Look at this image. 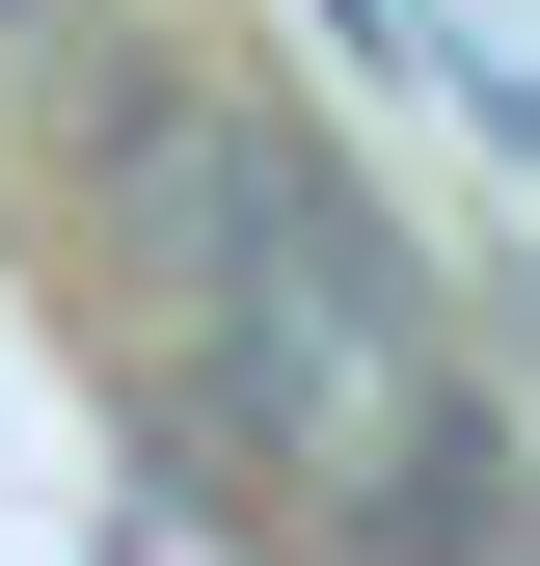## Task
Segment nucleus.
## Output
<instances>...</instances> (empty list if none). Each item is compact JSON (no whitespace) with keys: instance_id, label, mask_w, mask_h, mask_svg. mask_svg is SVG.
Listing matches in <instances>:
<instances>
[{"instance_id":"f257e3e1","label":"nucleus","mask_w":540,"mask_h":566,"mask_svg":"<svg viewBox=\"0 0 540 566\" xmlns=\"http://www.w3.org/2000/svg\"><path fill=\"white\" fill-rule=\"evenodd\" d=\"M54 270H82L108 324H189V297H270V270H352V297H433V243L378 217L352 163H324L270 82L217 54H108L54 82Z\"/></svg>"},{"instance_id":"f03ea898","label":"nucleus","mask_w":540,"mask_h":566,"mask_svg":"<svg viewBox=\"0 0 540 566\" xmlns=\"http://www.w3.org/2000/svg\"><path fill=\"white\" fill-rule=\"evenodd\" d=\"M459 566H540V459H513V513H487V539H459Z\"/></svg>"},{"instance_id":"7ed1b4c3","label":"nucleus","mask_w":540,"mask_h":566,"mask_svg":"<svg viewBox=\"0 0 540 566\" xmlns=\"http://www.w3.org/2000/svg\"><path fill=\"white\" fill-rule=\"evenodd\" d=\"M28 28H54V0H28Z\"/></svg>"}]
</instances>
